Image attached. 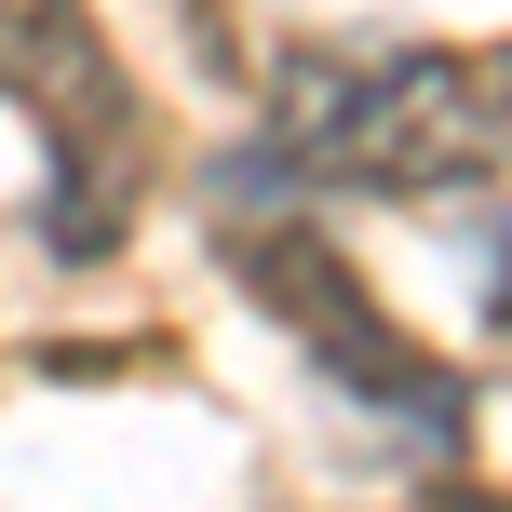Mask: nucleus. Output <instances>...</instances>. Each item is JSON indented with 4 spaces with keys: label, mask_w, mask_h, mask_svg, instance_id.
<instances>
[{
    "label": "nucleus",
    "mask_w": 512,
    "mask_h": 512,
    "mask_svg": "<svg viewBox=\"0 0 512 512\" xmlns=\"http://www.w3.org/2000/svg\"><path fill=\"white\" fill-rule=\"evenodd\" d=\"M499 149L512 122L472 54H297L270 95V162L297 189L418 203V189H472Z\"/></svg>",
    "instance_id": "f257e3e1"
},
{
    "label": "nucleus",
    "mask_w": 512,
    "mask_h": 512,
    "mask_svg": "<svg viewBox=\"0 0 512 512\" xmlns=\"http://www.w3.org/2000/svg\"><path fill=\"white\" fill-rule=\"evenodd\" d=\"M0 108L41 135V230L54 256H108L135 230V176H149V122L81 0H0Z\"/></svg>",
    "instance_id": "f03ea898"
},
{
    "label": "nucleus",
    "mask_w": 512,
    "mask_h": 512,
    "mask_svg": "<svg viewBox=\"0 0 512 512\" xmlns=\"http://www.w3.org/2000/svg\"><path fill=\"white\" fill-rule=\"evenodd\" d=\"M230 256H243V283H256V297H270L283 324L310 337L324 391H351L364 418H391V432H418V445H459V432H472V378L418 351V337L391 324L378 297H364V270H351L324 230H310V216L243 203V216H230Z\"/></svg>",
    "instance_id": "7ed1b4c3"
},
{
    "label": "nucleus",
    "mask_w": 512,
    "mask_h": 512,
    "mask_svg": "<svg viewBox=\"0 0 512 512\" xmlns=\"http://www.w3.org/2000/svg\"><path fill=\"white\" fill-rule=\"evenodd\" d=\"M486 81H499V122H512V54H486Z\"/></svg>",
    "instance_id": "20e7f679"
},
{
    "label": "nucleus",
    "mask_w": 512,
    "mask_h": 512,
    "mask_svg": "<svg viewBox=\"0 0 512 512\" xmlns=\"http://www.w3.org/2000/svg\"><path fill=\"white\" fill-rule=\"evenodd\" d=\"M432 512H512V499H432Z\"/></svg>",
    "instance_id": "39448f33"
}]
</instances>
